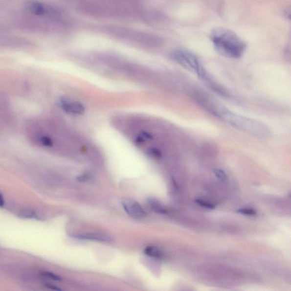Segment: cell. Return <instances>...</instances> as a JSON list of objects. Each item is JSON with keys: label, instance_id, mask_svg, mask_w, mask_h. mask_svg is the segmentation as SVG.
I'll return each instance as SVG.
<instances>
[{"label": "cell", "instance_id": "cell-1", "mask_svg": "<svg viewBox=\"0 0 291 291\" xmlns=\"http://www.w3.org/2000/svg\"><path fill=\"white\" fill-rule=\"evenodd\" d=\"M216 51L224 57L239 59L246 49V44L234 31L224 27H216L210 34Z\"/></svg>", "mask_w": 291, "mask_h": 291}, {"label": "cell", "instance_id": "cell-2", "mask_svg": "<svg viewBox=\"0 0 291 291\" xmlns=\"http://www.w3.org/2000/svg\"><path fill=\"white\" fill-rule=\"evenodd\" d=\"M214 113L227 124L246 134L258 138H268L271 134L269 126L260 121L234 113L225 108H216Z\"/></svg>", "mask_w": 291, "mask_h": 291}, {"label": "cell", "instance_id": "cell-3", "mask_svg": "<svg viewBox=\"0 0 291 291\" xmlns=\"http://www.w3.org/2000/svg\"><path fill=\"white\" fill-rule=\"evenodd\" d=\"M171 58L184 68L196 73L200 78L208 83L212 82L207 72L203 67L199 59L191 52L183 49H178L173 52Z\"/></svg>", "mask_w": 291, "mask_h": 291}, {"label": "cell", "instance_id": "cell-4", "mask_svg": "<svg viewBox=\"0 0 291 291\" xmlns=\"http://www.w3.org/2000/svg\"><path fill=\"white\" fill-rule=\"evenodd\" d=\"M122 207L125 211L133 218L141 219L145 218L146 212L142 206L138 202L134 201H124L122 202Z\"/></svg>", "mask_w": 291, "mask_h": 291}, {"label": "cell", "instance_id": "cell-5", "mask_svg": "<svg viewBox=\"0 0 291 291\" xmlns=\"http://www.w3.org/2000/svg\"><path fill=\"white\" fill-rule=\"evenodd\" d=\"M59 106L67 113L74 114H82L85 112L83 105L75 101H70L66 99H61L59 101Z\"/></svg>", "mask_w": 291, "mask_h": 291}, {"label": "cell", "instance_id": "cell-6", "mask_svg": "<svg viewBox=\"0 0 291 291\" xmlns=\"http://www.w3.org/2000/svg\"><path fill=\"white\" fill-rule=\"evenodd\" d=\"M25 8L30 13L38 16H45L49 15L51 9L44 3L36 1H27Z\"/></svg>", "mask_w": 291, "mask_h": 291}, {"label": "cell", "instance_id": "cell-7", "mask_svg": "<svg viewBox=\"0 0 291 291\" xmlns=\"http://www.w3.org/2000/svg\"><path fill=\"white\" fill-rule=\"evenodd\" d=\"M74 237L80 240L96 241L103 243H111L113 239L108 234L99 233H88L75 235Z\"/></svg>", "mask_w": 291, "mask_h": 291}, {"label": "cell", "instance_id": "cell-8", "mask_svg": "<svg viewBox=\"0 0 291 291\" xmlns=\"http://www.w3.org/2000/svg\"><path fill=\"white\" fill-rule=\"evenodd\" d=\"M144 253L148 257L155 259H162L164 257L163 252L155 246H147L145 248Z\"/></svg>", "mask_w": 291, "mask_h": 291}, {"label": "cell", "instance_id": "cell-9", "mask_svg": "<svg viewBox=\"0 0 291 291\" xmlns=\"http://www.w3.org/2000/svg\"><path fill=\"white\" fill-rule=\"evenodd\" d=\"M147 202L149 204L150 208H152L154 212L159 214H166L167 210L163 206L160 204L159 201L153 198L147 199Z\"/></svg>", "mask_w": 291, "mask_h": 291}, {"label": "cell", "instance_id": "cell-10", "mask_svg": "<svg viewBox=\"0 0 291 291\" xmlns=\"http://www.w3.org/2000/svg\"><path fill=\"white\" fill-rule=\"evenodd\" d=\"M20 216L26 219H36L38 217L37 214L31 210H24L21 212Z\"/></svg>", "mask_w": 291, "mask_h": 291}, {"label": "cell", "instance_id": "cell-11", "mask_svg": "<svg viewBox=\"0 0 291 291\" xmlns=\"http://www.w3.org/2000/svg\"><path fill=\"white\" fill-rule=\"evenodd\" d=\"M213 173L215 174L217 178H218L219 180L223 181L227 180V175L225 172L222 169H220V168H215V169L213 170Z\"/></svg>", "mask_w": 291, "mask_h": 291}, {"label": "cell", "instance_id": "cell-12", "mask_svg": "<svg viewBox=\"0 0 291 291\" xmlns=\"http://www.w3.org/2000/svg\"><path fill=\"white\" fill-rule=\"evenodd\" d=\"M39 139L42 145L46 147H51L53 145V141H52L51 138L47 136H42Z\"/></svg>", "mask_w": 291, "mask_h": 291}, {"label": "cell", "instance_id": "cell-13", "mask_svg": "<svg viewBox=\"0 0 291 291\" xmlns=\"http://www.w3.org/2000/svg\"><path fill=\"white\" fill-rule=\"evenodd\" d=\"M237 212L246 216H255L257 215V211L251 208H241L237 210Z\"/></svg>", "mask_w": 291, "mask_h": 291}, {"label": "cell", "instance_id": "cell-14", "mask_svg": "<svg viewBox=\"0 0 291 291\" xmlns=\"http://www.w3.org/2000/svg\"><path fill=\"white\" fill-rule=\"evenodd\" d=\"M196 202L199 205L202 206V207L209 209H215V206L213 204H211V203L208 202L207 201H203L201 199H196Z\"/></svg>", "mask_w": 291, "mask_h": 291}, {"label": "cell", "instance_id": "cell-15", "mask_svg": "<svg viewBox=\"0 0 291 291\" xmlns=\"http://www.w3.org/2000/svg\"><path fill=\"white\" fill-rule=\"evenodd\" d=\"M42 275L45 277H46L47 278L55 280V281H61L62 279L60 276L55 275L54 273L50 272H43L42 273Z\"/></svg>", "mask_w": 291, "mask_h": 291}, {"label": "cell", "instance_id": "cell-16", "mask_svg": "<svg viewBox=\"0 0 291 291\" xmlns=\"http://www.w3.org/2000/svg\"><path fill=\"white\" fill-rule=\"evenodd\" d=\"M147 155L150 157H155V158H158L161 157V153L159 151L155 148L149 149L147 152Z\"/></svg>", "mask_w": 291, "mask_h": 291}, {"label": "cell", "instance_id": "cell-17", "mask_svg": "<svg viewBox=\"0 0 291 291\" xmlns=\"http://www.w3.org/2000/svg\"><path fill=\"white\" fill-rule=\"evenodd\" d=\"M92 175L90 174L85 173L81 175H79V176L77 177L76 179L77 180L80 182H86L92 179Z\"/></svg>", "mask_w": 291, "mask_h": 291}, {"label": "cell", "instance_id": "cell-18", "mask_svg": "<svg viewBox=\"0 0 291 291\" xmlns=\"http://www.w3.org/2000/svg\"><path fill=\"white\" fill-rule=\"evenodd\" d=\"M5 205V200L3 199V196L0 194V207H2V206H4Z\"/></svg>", "mask_w": 291, "mask_h": 291}, {"label": "cell", "instance_id": "cell-19", "mask_svg": "<svg viewBox=\"0 0 291 291\" xmlns=\"http://www.w3.org/2000/svg\"><path fill=\"white\" fill-rule=\"evenodd\" d=\"M142 135L143 136H144V137L147 138V139H152L153 138V136L152 135H151L150 134H149V133H147V132H143L142 133Z\"/></svg>", "mask_w": 291, "mask_h": 291}, {"label": "cell", "instance_id": "cell-20", "mask_svg": "<svg viewBox=\"0 0 291 291\" xmlns=\"http://www.w3.org/2000/svg\"><path fill=\"white\" fill-rule=\"evenodd\" d=\"M47 286L48 288H49L50 289H51V290H56V291H60V290H61V289H59L57 288V287H55V286H54L48 285Z\"/></svg>", "mask_w": 291, "mask_h": 291}, {"label": "cell", "instance_id": "cell-21", "mask_svg": "<svg viewBox=\"0 0 291 291\" xmlns=\"http://www.w3.org/2000/svg\"><path fill=\"white\" fill-rule=\"evenodd\" d=\"M136 142L139 143V144H142V143L144 142V139H143L142 137H139L136 139Z\"/></svg>", "mask_w": 291, "mask_h": 291}]
</instances>
